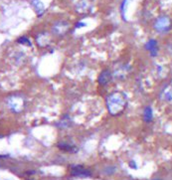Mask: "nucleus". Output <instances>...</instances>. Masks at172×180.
<instances>
[{
	"label": "nucleus",
	"mask_w": 172,
	"mask_h": 180,
	"mask_svg": "<svg viewBox=\"0 0 172 180\" xmlns=\"http://www.w3.org/2000/svg\"><path fill=\"white\" fill-rule=\"evenodd\" d=\"M58 147L61 150H64V151H69V152H75L77 151V148L74 145H72L69 142H60L58 143Z\"/></svg>",
	"instance_id": "0eeeda50"
},
{
	"label": "nucleus",
	"mask_w": 172,
	"mask_h": 180,
	"mask_svg": "<svg viewBox=\"0 0 172 180\" xmlns=\"http://www.w3.org/2000/svg\"><path fill=\"white\" fill-rule=\"evenodd\" d=\"M129 166L130 167H132V168H136V165H135V163H134V161H131V162H129Z\"/></svg>",
	"instance_id": "ddd939ff"
},
{
	"label": "nucleus",
	"mask_w": 172,
	"mask_h": 180,
	"mask_svg": "<svg viewBox=\"0 0 172 180\" xmlns=\"http://www.w3.org/2000/svg\"><path fill=\"white\" fill-rule=\"evenodd\" d=\"M18 42H19L20 44H25V45L31 46L30 40H29L27 37H21V38H19V39H18Z\"/></svg>",
	"instance_id": "9b49d317"
},
{
	"label": "nucleus",
	"mask_w": 172,
	"mask_h": 180,
	"mask_svg": "<svg viewBox=\"0 0 172 180\" xmlns=\"http://www.w3.org/2000/svg\"><path fill=\"white\" fill-rule=\"evenodd\" d=\"M8 105L11 111H13L14 113H18L24 107V101L20 97H11L8 100Z\"/></svg>",
	"instance_id": "7ed1b4c3"
},
{
	"label": "nucleus",
	"mask_w": 172,
	"mask_h": 180,
	"mask_svg": "<svg viewBox=\"0 0 172 180\" xmlns=\"http://www.w3.org/2000/svg\"><path fill=\"white\" fill-rule=\"evenodd\" d=\"M71 174L76 177H90L92 173L82 165H74L71 167Z\"/></svg>",
	"instance_id": "20e7f679"
},
{
	"label": "nucleus",
	"mask_w": 172,
	"mask_h": 180,
	"mask_svg": "<svg viewBox=\"0 0 172 180\" xmlns=\"http://www.w3.org/2000/svg\"><path fill=\"white\" fill-rule=\"evenodd\" d=\"M143 119L146 122H150L153 119V111L150 107H146L143 111Z\"/></svg>",
	"instance_id": "1a4fd4ad"
},
{
	"label": "nucleus",
	"mask_w": 172,
	"mask_h": 180,
	"mask_svg": "<svg viewBox=\"0 0 172 180\" xmlns=\"http://www.w3.org/2000/svg\"><path fill=\"white\" fill-rule=\"evenodd\" d=\"M32 4H33V6L35 8V11L37 12L38 15H39V16L42 15L44 10H45V8H44V5H43L42 2H41L40 0H33Z\"/></svg>",
	"instance_id": "6e6552de"
},
{
	"label": "nucleus",
	"mask_w": 172,
	"mask_h": 180,
	"mask_svg": "<svg viewBox=\"0 0 172 180\" xmlns=\"http://www.w3.org/2000/svg\"><path fill=\"white\" fill-rule=\"evenodd\" d=\"M153 180H160V179H153Z\"/></svg>",
	"instance_id": "4468645a"
},
{
	"label": "nucleus",
	"mask_w": 172,
	"mask_h": 180,
	"mask_svg": "<svg viewBox=\"0 0 172 180\" xmlns=\"http://www.w3.org/2000/svg\"><path fill=\"white\" fill-rule=\"evenodd\" d=\"M170 25L171 23L168 17L162 16V17H159V18L156 20L155 24H154V28L158 32H160V33H165V32H167L169 29H170L171 27Z\"/></svg>",
	"instance_id": "f03ea898"
},
{
	"label": "nucleus",
	"mask_w": 172,
	"mask_h": 180,
	"mask_svg": "<svg viewBox=\"0 0 172 180\" xmlns=\"http://www.w3.org/2000/svg\"><path fill=\"white\" fill-rule=\"evenodd\" d=\"M126 97L120 92L112 93L106 98V108L111 114H120L126 107Z\"/></svg>",
	"instance_id": "f257e3e1"
},
{
	"label": "nucleus",
	"mask_w": 172,
	"mask_h": 180,
	"mask_svg": "<svg viewBox=\"0 0 172 180\" xmlns=\"http://www.w3.org/2000/svg\"><path fill=\"white\" fill-rule=\"evenodd\" d=\"M84 26H86V23L80 22V23H78V24L76 25V28H81V27H84Z\"/></svg>",
	"instance_id": "f8f14e48"
},
{
	"label": "nucleus",
	"mask_w": 172,
	"mask_h": 180,
	"mask_svg": "<svg viewBox=\"0 0 172 180\" xmlns=\"http://www.w3.org/2000/svg\"><path fill=\"white\" fill-rule=\"evenodd\" d=\"M163 99L167 102L172 101V88L169 87L168 89H165L164 92H163Z\"/></svg>",
	"instance_id": "9d476101"
},
{
	"label": "nucleus",
	"mask_w": 172,
	"mask_h": 180,
	"mask_svg": "<svg viewBox=\"0 0 172 180\" xmlns=\"http://www.w3.org/2000/svg\"><path fill=\"white\" fill-rule=\"evenodd\" d=\"M111 80V72H109V70H105V71H103V72L100 74L99 79H97V82H99L100 85L106 86V85L109 84Z\"/></svg>",
	"instance_id": "39448f33"
},
{
	"label": "nucleus",
	"mask_w": 172,
	"mask_h": 180,
	"mask_svg": "<svg viewBox=\"0 0 172 180\" xmlns=\"http://www.w3.org/2000/svg\"><path fill=\"white\" fill-rule=\"evenodd\" d=\"M145 48L148 52L150 53V55L152 57H155L157 55V52H158V47H157V41L154 39H150L145 45Z\"/></svg>",
	"instance_id": "423d86ee"
}]
</instances>
